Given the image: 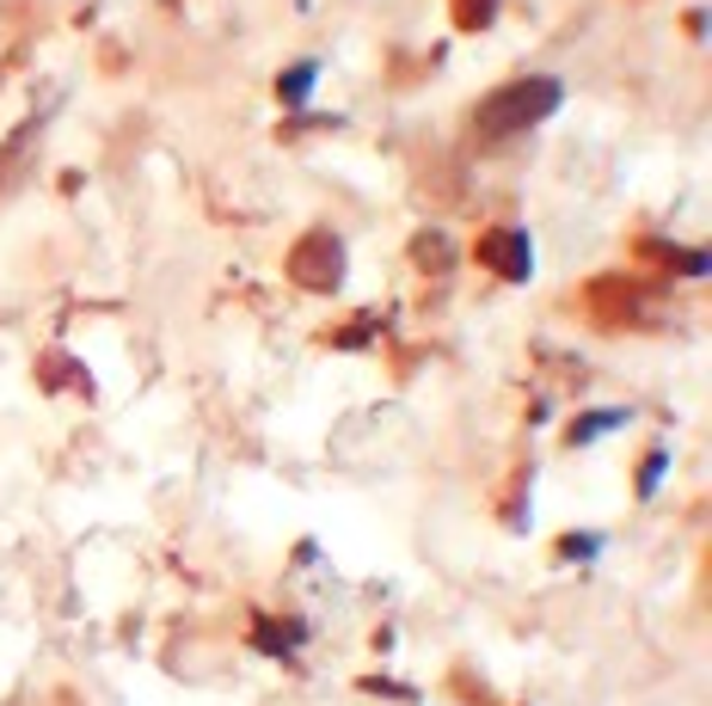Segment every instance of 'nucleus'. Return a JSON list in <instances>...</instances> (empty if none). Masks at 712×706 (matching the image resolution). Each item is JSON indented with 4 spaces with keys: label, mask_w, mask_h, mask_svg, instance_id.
I'll list each match as a JSON object with an SVG mask.
<instances>
[{
    "label": "nucleus",
    "mask_w": 712,
    "mask_h": 706,
    "mask_svg": "<svg viewBox=\"0 0 712 706\" xmlns=\"http://www.w3.org/2000/svg\"><path fill=\"white\" fill-rule=\"evenodd\" d=\"M559 99H565L559 80H516V86H504V93H492L480 105V129H485V136L535 129L541 117H553V111H559Z\"/></svg>",
    "instance_id": "1"
},
{
    "label": "nucleus",
    "mask_w": 712,
    "mask_h": 706,
    "mask_svg": "<svg viewBox=\"0 0 712 706\" xmlns=\"http://www.w3.org/2000/svg\"><path fill=\"white\" fill-rule=\"evenodd\" d=\"M473 252H480V265H492L497 277H510V282H522L535 270V246H528L522 228H492Z\"/></svg>",
    "instance_id": "2"
},
{
    "label": "nucleus",
    "mask_w": 712,
    "mask_h": 706,
    "mask_svg": "<svg viewBox=\"0 0 712 706\" xmlns=\"http://www.w3.org/2000/svg\"><path fill=\"white\" fill-rule=\"evenodd\" d=\"M301 639H308V621H271V614L259 621V651H271V658H277V651H295Z\"/></svg>",
    "instance_id": "3"
},
{
    "label": "nucleus",
    "mask_w": 712,
    "mask_h": 706,
    "mask_svg": "<svg viewBox=\"0 0 712 706\" xmlns=\"http://www.w3.org/2000/svg\"><path fill=\"white\" fill-rule=\"evenodd\" d=\"M620 424H633V412H627V406H608V412H589V418H577L572 430H565V437H572L577 449H584V442H596L602 430H620Z\"/></svg>",
    "instance_id": "4"
},
{
    "label": "nucleus",
    "mask_w": 712,
    "mask_h": 706,
    "mask_svg": "<svg viewBox=\"0 0 712 706\" xmlns=\"http://www.w3.org/2000/svg\"><path fill=\"white\" fill-rule=\"evenodd\" d=\"M313 80H320V62H295L289 74L277 80V93L289 99V105H308V93H313Z\"/></svg>",
    "instance_id": "5"
},
{
    "label": "nucleus",
    "mask_w": 712,
    "mask_h": 706,
    "mask_svg": "<svg viewBox=\"0 0 712 706\" xmlns=\"http://www.w3.org/2000/svg\"><path fill=\"white\" fill-rule=\"evenodd\" d=\"M596 553H602V534L596 529H584V534H565V541H559V559H596Z\"/></svg>",
    "instance_id": "6"
},
{
    "label": "nucleus",
    "mask_w": 712,
    "mask_h": 706,
    "mask_svg": "<svg viewBox=\"0 0 712 706\" xmlns=\"http://www.w3.org/2000/svg\"><path fill=\"white\" fill-rule=\"evenodd\" d=\"M664 473H669V449H651V461H645V467H639V498H651Z\"/></svg>",
    "instance_id": "7"
}]
</instances>
